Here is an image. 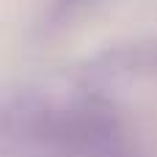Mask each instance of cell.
Listing matches in <instances>:
<instances>
[{"instance_id":"1","label":"cell","mask_w":157,"mask_h":157,"mask_svg":"<svg viewBox=\"0 0 157 157\" xmlns=\"http://www.w3.org/2000/svg\"><path fill=\"white\" fill-rule=\"evenodd\" d=\"M77 3H86V0H61L63 8H72V6H77Z\"/></svg>"}]
</instances>
